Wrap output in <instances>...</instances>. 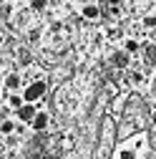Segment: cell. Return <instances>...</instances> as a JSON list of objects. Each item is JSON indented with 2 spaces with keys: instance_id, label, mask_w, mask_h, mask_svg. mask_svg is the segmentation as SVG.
Here are the masks:
<instances>
[{
  "instance_id": "cell-13",
  "label": "cell",
  "mask_w": 156,
  "mask_h": 159,
  "mask_svg": "<svg viewBox=\"0 0 156 159\" xmlns=\"http://www.w3.org/2000/svg\"><path fill=\"white\" fill-rule=\"evenodd\" d=\"M131 84H133V86H139V84H144V73H139V71H133V73H131Z\"/></svg>"
},
{
  "instance_id": "cell-9",
  "label": "cell",
  "mask_w": 156,
  "mask_h": 159,
  "mask_svg": "<svg viewBox=\"0 0 156 159\" xmlns=\"http://www.w3.org/2000/svg\"><path fill=\"white\" fill-rule=\"evenodd\" d=\"M0 131H3V136H10L13 131H18V124L13 121V119H3V124H0Z\"/></svg>"
},
{
  "instance_id": "cell-14",
  "label": "cell",
  "mask_w": 156,
  "mask_h": 159,
  "mask_svg": "<svg viewBox=\"0 0 156 159\" xmlns=\"http://www.w3.org/2000/svg\"><path fill=\"white\" fill-rule=\"evenodd\" d=\"M144 28H156V15H146L144 18Z\"/></svg>"
},
{
  "instance_id": "cell-5",
  "label": "cell",
  "mask_w": 156,
  "mask_h": 159,
  "mask_svg": "<svg viewBox=\"0 0 156 159\" xmlns=\"http://www.w3.org/2000/svg\"><path fill=\"white\" fill-rule=\"evenodd\" d=\"M20 86H23V73L20 71H10L8 76H5V91H20Z\"/></svg>"
},
{
  "instance_id": "cell-6",
  "label": "cell",
  "mask_w": 156,
  "mask_h": 159,
  "mask_svg": "<svg viewBox=\"0 0 156 159\" xmlns=\"http://www.w3.org/2000/svg\"><path fill=\"white\" fill-rule=\"evenodd\" d=\"M48 121H50V116H48L46 111H38V116L33 119L30 129H33V131H46V129H48Z\"/></svg>"
},
{
  "instance_id": "cell-16",
  "label": "cell",
  "mask_w": 156,
  "mask_h": 159,
  "mask_svg": "<svg viewBox=\"0 0 156 159\" xmlns=\"http://www.w3.org/2000/svg\"><path fill=\"white\" fill-rule=\"evenodd\" d=\"M3 20H10V5H3Z\"/></svg>"
},
{
  "instance_id": "cell-1",
  "label": "cell",
  "mask_w": 156,
  "mask_h": 159,
  "mask_svg": "<svg viewBox=\"0 0 156 159\" xmlns=\"http://www.w3.org/2000/svg\"><path fill=\"white\" fill-rule=\"evenodd\" d=\"M46 91H48V86H46V81H33V84H28L25 89H23V96H25V101L28 104H38L41 98L46 96Z\"/></svg>"
},
{
  "instance_id": "cell-10",
  "label": "cell",
  "mask_w": 156,
  "mask_h": 159,
  "mask_svg": "<svg viewBox=\"0 0 156 159\" xmlns=\"http://www.w3.org/2000/svg\"><path fill=\"white\" fill-rule=\"evenodd\" d=\"M124 51H128V53L133 56V53H139V51H141V43H139V41H133V38H128V41L124 43Z\"/></svg>"
},
{
  "instance_id": "cell-21",
  "label": "cell",
  "mask_w": 156,
  "mask_h": 159,
  "mask_svg": "<svg viewBox=\"0 0 156 159\" xmlns=\"http://www.w3.org/2000/svg\"><path fill=\"white\" fill-rule=\"evenodd\" d=\"M154 3H156V0H154Z\"/></svg>"
},
{
  "instance_id": "cell-19",
  "label": "cell",
  "mask_w": 156,
  "mask_h": 159,
  "mask_svg": "<svg viewBox=\"0 0 156 159\" xmlns=\"http://www.w3.org/2000/svg\"><path fill=\"white\" fill-rule=\"evenodd\" d=\"M154 89H156V73H154Z\"/></svg>"
},
{
  "instance_id": "cell-11",
  "label": "cell",
  "mask_w": 156,
  "mask_h": 159,
  "mask_svg": "<svg viewBox=\"0 0 156 159\" xmlns=\"http://www.w3.org/2000/svg\"><path fill=\"white\" fill-rule=\"evenodd\" d=\"M46 8H48V0H30V10L41 13V10H46Z\"/></svg>"
},
{
  "instance_id": "cell-3",
  "label": "cell",
  "mask_w": 156,
  "mask_h": 159,
  "mask_svg": "<svg viewBox=\"0 0 156 159\" xmlns=\"http://www.w3.org/2000/svg\"><path fill=\"white\" fill-rule=\"evenodd\" d=\"M81 18H86V20H98V18H103V10L96 3H86V5H81Z\"/></svg>"
},
{
  "instance_id": "cell-4",
  "label": "cell",
  "mask_w": 156,
  "mask_h": 159,
  "mask_svg": "<svg viewBox=\"0 0 156 159\" xmlns=\"http://www.w3.org/2000/svg\"><path fill=\"white\" fill-rule=\"evenodd\" d=\"M111 63L116 66V68H128V63H131V53L128 51H124V48H119V51H113V56H111Z\"/></svg>"
},
{
  "instance_id": "cell-17",
  "label": "cell",
  "mask_w": 156,
  "mask_h": 159,
  "mask_svg": "<svg viewBox=\"0 0 156 159\" xmlns=\"http://www.w3.org/2000/svg\"><path fill=\"white\" fill-rule=\"evenodd\" d=\"M106 3H108V5H111V8H119V5H121V3H124V0H106Z\"/></svg>"
},
{
  "instance_id": "cell-12",
  "label": "cell",
  "mask_w": 156,
  "mask_h": 159,
  "mask_svg": "<svg viewBox=\"0 0 156 159\" xmlns=\"http://www.w3.org/2000/svg\"><path fill=\"white\" fill-rule=\"evenodd\" d=\"M38 41H41V30H38V28H30V30H28V43H38Z\"/></svg>"
},
{
  "instance_id": "cell-15",
  "label": "cell",
  "mask_w": 156,
  "mask_h": 159,
  "mask_svg": "<svg viewBox=\"0 0 156 159\" xmlns=\"http://www.w3.org/2000/svg\"><path fill=\"white\" fill-rule=\"evenodd\" d=\"M119 159H133V152H128V149H124V152L119 154Z\"/></svg>"
},
{
  "instance_id": "cell-20",
  "label": "cell",
  "mask_w": 156,
  "mask_h": 159,
  "mask_svg": "<svg viewBox=\"0 0 156 159\" xmlns=\"http://www.w3.org/2000/svg\"><path fill=\"white\" fill-rule=\"evenodd\" d=\"M81 3H83V5H86V3H91V0H81Z\"/></svg>"
},
{
  "instance_id": "cell-7",
  "label": "cell",
  "mask_w": 156,
  "mask_h": 159,
  "mask_svg": "<svg viewBox=\"0 0 156 159\" xmlns=\"http://www.w3.org/2000/svg\"><path fill=\"white\" fill-rule=\"evenodd\" d=\"M15 58H18V63H20V66H30V63H33V56H30L28 48H18Z\"/></svg>"
},
{
  "instance_id": "cell-18",
  "label": "cell",
  "mask_w": 156,
  "mask_h": 159,
  "mask_svg": "<svg viewBox=\"0 0 156 159\" xmlns=\"http://www.w3.org/2000/svg\"><path fill=\"white\" fill-rule=\"evenodd\" d=\"M151 124L156 126V109H154V114H151Z\"/></svg>"
},
{
  "instance_id": "cell-2",
  "label": "cell",
  "mask_w": 156,
  "mask_h": 159,
  "mask_svg": "<svg viewBox=\"0 0 156 159\" xmlns=\"http://www.w3.org/2000/svg\"><path fill=\"white\" fill-rule=\"evenodd\" d=\"M18 114V121H23V124H33V119L38 116V106L35 104H25L15 111Z\"/></svg>"
},
{
  "instance_id": "cell-8",
  "label": "cell",
  "mask_w": 156,
  "mask_h": 159,
  "mask_svg": "<svg viewBox=\"0 0 156 159\" xmlns=\"http://www.w3.org/2000/svg\"><path fill=\"white\" fill-rule=\"evenodd\" d=\"M141 53H144V61H146L149 66H156V43H154V46H146Z\"/></svg>"
}]
</instances>
